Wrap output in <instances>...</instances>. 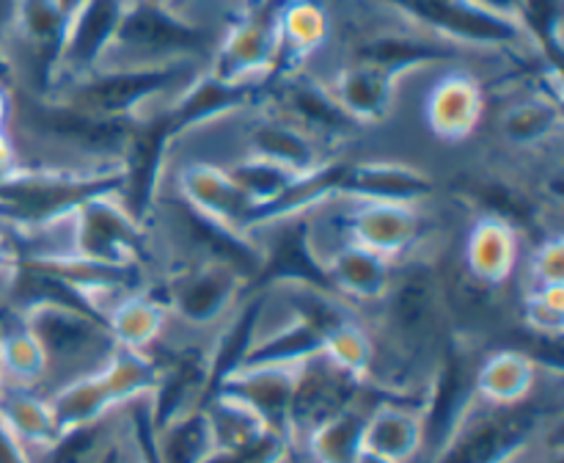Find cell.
I'll list each match as a JSON object with an SVG mask.
<instances>
[{"mask_svg":"<svg viewBox=\"0 0 564 463\" xmlns=\"http://www.w3.org/2000/svg\"><path fill=\"white\" fill-rule=\"evenodd\" d=\"M119 165H22L0 171V226L11 235H44L64 226L80 204L119 193Z\"/></svg>","mask_w":564,"mask_h":463,"instance_id":"6da1fadb","label":"cell"},{"mask_svg":"<svg viewBox=\"0 0 564 463\" xmlns=\"http://www.w3.org/2000/svg\"><path fill=\"white\" fill-rule=\"evenodd\" d=\"M375 314V336L383 334L391 351L402 362L416 364L424 353L435 356L444 347L446 323H449V287L438 262L430 254L416 251L394 262L391 284L380 298Z\"/></svg>","mask_w":564,"mask_h":463,"instance_id":"7a4b0ae2","label":"cell"},{"mask_svg":"<svg viewBox=\"0 0 564 463\" xmlns=\"http://www.w3.org/2000/svg\"><path fill=\"white\" fill-rule=\"evenodd\" d=\"M560 424V402H543L538 395L521 406H490L477 397L424 463H510Z\"/></svg>","mask_w":564,"mask_h":463,"instance_id":"3957f363","label":"cell"},{"mask_svg":"<svg viewBox=\"0 0 564 463\" xmlns=\"http://www.w3.org/2000/svg\"><path fill=\"white\" fill-rule=\"evenodd\" d=\"M215 44V33L202 22L182 17L180 9H165L149 0H127L102 66H158L174 61L204 64Z\"/></svg>","mask_w":564,"mask_h":463,"instance_id":"277c9868","label":"cell"},{"mask_svg":"<svg viewBox=\"0 0 564 463\" xmlns=\"http://www.w3.org/2000/svg\"><path fill=\"white\" fill-rule=\"evenodd\" d=\"M202 69L204 66L196 61L158 66H99L91 75L55 88L47 97L105 119H135L171 88L182 91Z\"/></svg>","mask_w":564,"mask_h":463,"instance_id":"5b68a950","label":"cell"},{"mask_svg":"<svg viewBox=\"0 0 564 463\" xmlns=\"http://www.w3.org/2000/svg\"><path fill=\"white\" fill-rule=\"evenodd\" d=\"M39 141L83 158V165H119L130 143L135 119H105L55 97L11 91V116Z\"/></svg>","mask_w":564,"mask_h":463,"instance_id":"8992f818","label":"cell"},{"mask_svg":"<svg viewBox=\"0 0 564 463\" xmlns=\"http://www.w3.org/2000/svg\"><path fill=\"white\" fill-rule=\"evenodd\" d=\"M17 317L42 347L47 358V378H55V386L102 369L119 347L102 317L69 303H33L17 312Z\"/></svg>","mask_w":564,"mask_h":463,"instance_id":"52a82bcc","label":"cell"},{"mask_svg":"<svg viewBox=\"0 0 564 463\" xmlns=\"http://www.w3.org/2000/svg\"><path fill=\"white\" fill-rule=\"evenodd\" d=\"M69 229L66 254L80 259L147 273L152 265V229L127 209L119 193H99L64 220Z\"/></svg>","mask_w":564,"mask_h":463,"instance_id":"ba28073f","label":"cell"},{"mask_svg":"<svg viewBox=\"0 0 564 463\" xmlns=\"http://www.w3.org/2000/svg\"><path fill=\"white\" fill-rule=\"evenodd\" d=\"M482 353L477 336L468 331H449L444 340L419 400L424 419V452L419 463L427 461L444 444L446 435L477 400V367Z\"/></svg>","mask_w":564,"mask_h":463,"instance_id":"9c48e42d","label":"cell"},{"mask_svg":"<svg viewBox=\"0 0 564 463\" xmlns=\"http://www.w3.org/2000/svg\"><path fill=\"white\" fill-rule=\"evenodd\" d=\"M380 3L405 17L416 31L455 44L457 50L527 53L534 47L518 22L494 14L474 0H380Z\"/></svg>","mask_w":564,"mask_h":463,"instance_id":"30bf717a","label":"cell"},{"mask_svg":"<svg viewBox=\"0 0 564 463\" xmlns=\"http://www.w3.org/2000/svg\"><path fill=\"white\" fill-rule=\"evenodd\" d=\"M169 317L185 329L215 331L248 298V281L235 268L209 259H182L163 279Z\"/></svg>","mask_w":564,"mask_h":463,"instance_id":"8fae6325","label":"cell"},{"mask_svg":"<svg viewBox=\"0 0 564 463\" xmlns=\"http://www.w3.org/2000/svg\"><path fill=\"white\" fill-rule=\"evenodd\" d=\"M281 0H246L215 44L207 69L229 83H270L279 69Z\"/></svg>","mask_w":564,"mask_h":463,"instance_id":"7c38bea8","label":"cell"},{"mask_svg":"<svg viewBox=\"0 0 564 463\" xmlns=\"http://www.w3.org/2000/svg\"><path fill=\"white\" fill-rule=\"evenodd\" d=\"M317 213V209H314ZM314 213L286 215V218L268 220L257 226L251 237L257 240L262 254V268L251 292H268L281 284H323L325 279L323 259H319L317 237H314Z\"/></svg>","mask_w":564,"mask_h":463,"instance_id":"4fadbf2b","label":"cell"},{"mask_svg":"<svg viewBox=\"0 0 564 463\" xmlns=\"http://www.w3.org/2000/svg\"><path fill=\"white\" fill-rule=\"evenodd\" d=\"M176 141L171 116L165 108L143 110L132 127L130 143L121 154V185L119 198L132 215L143 224H152V215L160 204V187L165 174V154Z\"/></svg>","mask_w":564,"mask_h":463,"instance_id":"5bb4252c","label":"cell"},{"mask_svg":"<svg viewBox=\"0 0 564 463\" xmlns=\"http://www.w3.org/2000/svg\"><path fill=\"white\" fill-rule=\"evenodd\" d=\"M268 97H273L275 114L284 116L303 132L323 143L325 149L341 147L361 136L364 127L341 108L328 83L306 75V72H290V75L273 77L268 86Z\"/></svg>","mask_w":564,"mask_h":463,"instance_id":"9a60e30c","label":"cell"},{"mask_svg":"<svg viewBox=\"0 0 564 463\" xmlns=\"http://www.w3.org/2000/svg\"><path fill=\"white\" fill-rule=\"evenodd\" d=\"M334 204L341 207L339 226L345 240L358 243L389 262H400L422 251V240L427 235L424 204L341 202V198H334Z\"/></svg>","mask_w":564,"mask_h":463,"instance_id":"2e32d148","label":"cell"},{"mask_svg":"<svg viewBox=\"0 0 564 463\" xmlns=\"http://www.w3.org/2000/svg\"><path fill=\"white\" fill-rule=\"evenodd\" d=\"M169 209V235L182 246V259H209L235 268L248 281V290L262 268V254L251 235L229 229L213 218L187 207L182 198L158 204Z\"/></svg>","mask_w":564,"mask_h":463,"instance_id":"e0dca14e","label":"cell"},{"mask_svg":"<svg viewBox=\"0 0 564 463\" xmlns=\"http://www.w3.org/2000/svg\"><path fill=\"white\" fill-rule=\"evenodd\" d=\"M158 364V384L149 395L147 408L152 428H163L165 422L180 413L204 406L213 391V358H209V342H182L169 347L165 356L149 351Z\"/></svg>","mask_w":564,"mask_h":463,"instance_id":"ac0fdd59","label":"cell"},{"mask_svg":"<svg viewBox=\"0 0 564 463\" xmlns=\"http://www.w3.org/2000/svg\"><path fill=\"white\" fill-rule=\"evenodd\" d=\"M124 9L127 0H83L80 6L69 11L50 91L72 80H80V77L91 75L94 69L102 66L116 31H119Z\"/></svg>","mask_w":564,"mask_h":463,"instance_id":"d6986e66","label":"cell"},{"mask_svg":"<svg viewBox=\"0 0 564 463\" xmlns=\"http://www.w3.org/2000/svg\"><path fill=\"white\" fill-rule=\"evenodd\" d=\"M364 380L352 378L350 373L336 367L323 353L308 362L297 364L295 395H292L290 411V435L292 441H303L317 424L336 417L345 408L364 402V391H369Z\"/></svg>","mask_w":564,"mask_h":463,"instance_id":"ffe728a7","label":"cell"},{"mask_svg":"<svg viewBox=\"0 0 564 463\" xmlns=\"http://www.w3.org/2000/svg\"><path fill=\"white\" fill-rule=\"evenodd\" d=\"M435 193L427 171L397 160H339L334 198L341 202L424 204Z\"/></svg>","mask_w":564,"mask_h":463,"instance_id":"44dd1931","label":"cell"},{"mask_svg":"<svg viewBox=\"0 0 564 463\" xmlns=\"http://www.w3.org/2000/svg\"><path fill=\"white\" fill-rule=\"evenodd\" d=\"M176 198H182L204 218L218 220L242 235H251L253 224H257V207L235 185L224 165L204 163V160L182 165L176 171Z\"/></svg>","mask_w":564,"mask_h":463,"instance_id":"7402d4cb","label":"cell"},{"mask_svg":"<svg viewBox=\"0 0 564 463\" xmlns=\"http://www.w3.org/2000/svg\"><path fill=\"white\" fill-rule=\"evenodd\" d=\"M270 83H229L215 77L213 72L204 66L176 97L165 105L171 116V127L174 136H185L193 127H202L207 121L220 119L235 110L251 108V105L262 103L268 97Z\"/></svg>","mask_w":564,"mask_h":463,"instance_id":"603a6c76","label":"cell"},{"mask_svg":"<svg viewBox=\"0 0 564 463\" xmlns=\"http://www.w3.org/2000/svg\"><path fill=\"white\" fill-rule=\"evenodd\" d=\"M523 251V232L494 215H474L463 243L466 279L482 290H501L516 276Z\"/></svg>","mask_w":564,"mask_h":463,"instance_id":"cb8c5ba5","label":"cell"},{"mask_svg":"<svg viewBox=\"0 0 564 463\" xmlns=\"http://www.w3.org/2000/svg\"><path fill=\"white\" fill-rule=\"evenodd\" d=\"M485 116V86L474 72L449 69L424 99V119L435 138L463 143L477 132Z\"/></svg>","mask_w":564,"mask_h":463,"instance_id":"d4e9b609","label":"cell"},{"mask_svg":"<svg viewBox=\"0 0 564 463\" xmlns=\"http://www.w3.org/2000/svg\"><path fill=\"white\" fill-rule=\"evenodd\" d=\"M295 380L297 367H240L226 375L213 391H224V395L235 397L273 433L290 435Z\"/></svg>","mask_w":564,"mask_h":463,"instance_id":"484cf974","label":"cell"},{"mask_svg":"<svg viewBox=\"0 0 564 463\" xmlns=\"http://www.w3.org/2000/svg\"><path fill=\"white\" fill-rule=\"evenodd\" d=\"M457 196L474 215H494L527 232L543 226L545 202L543 196L523 187L521 182L499 174V171H482V174H463L457 180Z\"/></svg>","mask_w":564,"mask_h":463,"instance_id":"4316f807","label":"cell"},{"mask_svg":"<svg viewBox=\"0 0 564 463\" xmlns=\"http://www.w3.org/2000/svg\"><path fill=\"white\" fill-rule=\"evenodd\" d=\"M457 58H460V50L455 44L441 42L416 28L413 31H378L356 42L350 53V61L380 66L400 77L424 69V66L452 64Z\"/></svg>","mask_w":564,"mask_h":463,"instance_id":"83f0119b","label":"cell"},{"mask_svg":"<svg viewBox=\"0 0 564 463\" xmlns=\"http://www.w3.org/2000/svg\"><path fill=\"white\" fill-rule=\"evenodd\" d=\"M319 259L330 290L339 292L352 306H375L386 295L394 273V262L345 237L328 251H319Z\"/></svg>","mask_w":564,"mask_h":463,"instance_id":"f1b7e54d","label":"cell"},{"mask_svg":"<svg viewBox=\"0 0 564 463\" xmlns=\"http://www.w3.org/2000/svg\"><path fill=\"white\" fill-rule=\"evenodd\" d=\"M246 154L279 163L295 174H312L323 169L330 158H336V154H328L323 143L314 141L308 132H303L275 110H264L251 121L246 132Z\"/></svg>","mask_w":564,"mask_h":463,"instance_id":"f546056e","label":"cell"},{"mask_svg":"<svg viewBox=\"0 0 564 463\" xmlns=\"http://www.w3.org/2000/svg\"><path fill=\"white\" fill-rule=\"evenodd\" d=\"M364 450L394 463H419L424 452V419L419 400L383 397L375 402L364 424Z\"/></svg>","mask_w":564,"mask_h":463,"instance_id":"4dcf8cb0","label":"cell"},{"mask_svg":"<svg viewBox=\"0 0 564 463\" xmlns=\"http://www.w3.org/2000/svg\"><path fill=\"white\" fill-rule=\"evenodd\" d=\"M66 20H69V11L61 6V0H14L9 33H14L17 42L25 44L36 58L39 77H42V88L36 91L39 97L50 94V86H53Z\"/></svg>","mask_w":564,"mask_h":463,"instance_id":"1f68e13d","label":"cell"},{"mask_svg":"<svg viewBox=\"0 0 564 463\" xmlns=\"http://www.w3.org/2000/svg\"><path fill=\"white\" fill-rule=\"evenodd\" d=\"M400 80L402 77L394 75V72L350 61V64L336 72L328 86L341 103V108L367 130V127L383 125L389 119L391 110H394Z\"/></svg>","mask_w":564,"mask_h":463,"instance_id":"d6a6232c","label":"cell"},{"mask_svg":"<svg viewBox=\"0 0 564 463\" xmlns=\"http://www.w3.org/2000/svg\"><path fill=\"white\" fill-rule=\"evenodd\" d=\"M543 364L521 347L485 351L477 367V397L490 406H521L540 391Z\"/></svg>","mask_w":564,"mask_h":463,"instance_id":"836d02e7","label":"cell"},{"mask_svg":"<svg viewBox=\"0 0 564 463\" xmlns=\"http://www.w3.org/2000/svg\"><path fill=\"white\" fill-rule=\"evenodd\" d=\"M330 36V17L317 0H281L279 6V69L275 77L301 72Z\"/></svg>","mask_w":564,"mask_h":463,"instance_id":"e575fe53","label":"cell"},{"mask_svg":"<svg viewBox=\"0 0 564 463\" xmlns=\"http://www.w3.org/2000/svg\"><path fill=\"white\" fill-rule=\"evenodd\" d=\"M169 323L171 317L165 301L147 287L124 292L105 312V325L113 334L116 345L141 353L154 351V345L165 336Z\"/></svg>","mask_w":564,"mask_h":463,"instance_id":"d590c367","label":"cell"},{"mask_svg":"<svg viewBox=\"0 0 564 463\" xmlns=\"http://www.w3.org/2000/svg\"><path fill=\"white\" fill-rule=\"evenodd\" d=\"M0 428L28 452L31 461L39 452L47 450L58 435L47 395L39 389L3 384V380H0Z\"/></svg>","mask_w":564,"mask_h":463,"instance_id":"8d00e7d4","label":"cell"},{"mask_svg":"<svg viewBox=\"0 0 564 463\" xmlns=\"http://www.w3.org/2000/svg\"><path fill=\"white\" fill-rule=\"evenodd\" d=\"M564 127L562 99L551 91H532L512 99L499 116V132L512 149L532 152L549 147Z\"/></svg>","mask_w":564,"mask_h":463,"instance_id":"74e56055","label":"cell"},{"mask_svg":"<svg viewBox=\"0 0 564 463\" xmlns=\"http://www.w3.org/2000/svg\"><path fill=\"white\" fill-rule=\"evenodd\" d=\"M268 298L284 306L286 317L301 320L308 329L317 331L323 342L330 331L345 325L347 320L361 317V312L350 301L323 284H281L268 290Z\"/></svg>","mask_w":564,"mask_h":463,"instance_id":"f35d334b","label":"cell"},{"mask_svg":"<svg viewBox=\"0 0 564 463\" xmlns=\"http://www.w3.org/2000/svg\"><path fill=\"white\" fill-rule=\"evenodd\" d=\"M319 353H323V336L301 320L286 317L281 325H268L262 320L259 336L240 367H297Z\"/></svg>","mask_w":564,"mask_h":463,"instance_id":"ab89813d","label":"cell"},{"mask_svg":"<svg viewBox=\"0 0 564 463\" xmlns=\"http://www.w3.org/2000/svg\"><path fill=\"white\" fill-rule=\"evenodd\" d=\"M0 380L22 389H39L47 380V358L17 314L0 306Z\"/></svg>","mask_w":564,"mask_h":463,"instance_id":"60d3db41","label":"cell"},{"mask_svg":"<svg viewBox=\"0 0 564 463\" xmlns=\"http://www.w3.org/2000/svg\"><path fill=\"white\" fill-rule=\"evenodd\" d=\"M47 400L50 408H53L55 428L58 430L77 428V424L94 422V419H102L108 413L119 411L102 369L55 386L47 395Z\"/></svg>","mask_w":564,"mask_h":463,"instance_id":"b9f144b4","label":"cell"},{"mask_svg":"<svg viewBox=\"0 0 564 463\" xmlns=\"http://www.w3.org/2000/svg\"><path fill=\"white\" fill-rule=\"evenodd\" d=\"M369 408L364 402L345 408L336 417L325 419L303 439L308 457L314 463H356L358 452L364 450V424H367Z\"/></svg>","mask_w":564,"mask_h":463,"instance_id":"7bdbcfd3","label":"cell"},{"mask_svg":"<svg viewBox=\"0 0 564 463\" xmlns=\"http://www.w3.org/2000/svg\"><path fill=\"white\" fill-rule=\"evenodd\" d=\"M226 171H229V176L235 180V185L240 187V191L251 198L253 207H257V224L262 220L264 213H270V209L301 182L303 176L284 169V165L270 163V160L251 158V154H242L240 160L226 165Z\"/></svg>","mask_w":564,"mask_h":463,"instance_id":"ee69618b","label":"cell"},{"mask_svg":"<svg viewBox=\"0 0 564 463\" xmlns=\"http://www.w3.org/2000/svg\"><path fill=\"white\" fill-rule=\"evenodd\" d=\"M152 430L160 463H202L215 450L213 430L202 406Z\"/></svg>","mask_w":564,"mask_h":463,"instance_id":"f6af8a7d","label":"cell"},{"mask_svg":"<svg viewBox=\"0 0 564 463\" xmlns=\"http://www.w3.org/2000/svg\"><path fill=\"white\" fill-rule=\"evenodd\" d=\"M323 356L369 386L378 367V336L372 334L369 323H364V317L347 320L345 325L325 336Z\"/></svg>","mask_w":564,"mask_h":463,"instance_id":"bcb514c9","label":"cell"},{"mask_svg":"<svg viewBox=\"0 0 564 463\" xmlns=\"http://www.w3.org/2000/svg\"><path fill=\"white\" fill-rule=\"evenodd\" d=\"M202 408L204 413H207L209 430H213L215 450H218V446L246 444L248 439H253V435L268 430L246 406H242V402L224 395V391H213V395L204 400Z\"/></svg>","mask_w":564,"mask_h":463,"instance_id":"7dc6e473","label":"cell"},{"mask_svg":"<svg viewBox=\"0 0 564 463\" xmlns=\"http://www.w3.org/2000/svg\"><path fill=\"white\" fill-rule=\"evenodd\" d=\"M521 325L543 342H560L564 331V284L529 287L523 292Z\"/></svg>","mask_w":564,"mask_h":463,"instance_id":"c3c4849f","label":"cell"},{"mask_svg":"<svg viewBox=\"0 0 564 463\" xmlns=\"http://www.w3.org/2000/svg\"><path fill=\"white\" fill-rule=\"evenodd\" d=\"M292 450H295V441L290 435L264 430L248 439L246 444L218 446L202 463H290Z\"/></svg>","mask_w":564,"mask_h":463,"instance_id":"681fc988","label":"cell"},{"mask_svg":"<svg viewBox=\"0 0 564 463\" xmlns=\"http://www.w3.org/2000/svg\"><path fill=\"white\" fill-rule=\"evenodd\" d=\"M529 287L564 284V237L560 232H545L529 257Z\"/></svg>","mask_w":564,"mask_h":463,"instance_id":"f907efd6","label":"cell"},{"mask_svg":"<svg viewBox=\"0 0 564 463\" xmlns=\"http://www.w3.org/2000/svg\"><path fill=\"white\" fill-rule=\"evenodd\" d=\"M20 257H22V251H20V246H17L14 235L0 226V281L11 273V268H14L17 259Z\"/></svg>","mask_w":564,"mask_h":463,"instance_id":"816d5d0a","label":"cell"},{"mask_svg":"<svg viewBox=\"0 0 564 463\" xmlns=\"http://www.w3.org/2000/svg\"><path fill=\"white\" fill-rule=\"evenodd\" d=\"M0 463H33L28 452L0 428Z\"/></svg>","mask_w":564,"mask_h":463,"instance_id":"f5cc1de1","label":"cell"},{"mask_svg":"<svg viewBox=\"0 0 564 463\" xmlns=\"http://www.w3.org/2000/svg\"><path fill=\"white\" fill-rule=\"evenodd\" d=\"M474 3H479V6H482V9L494 11V14L507 17V20L516 22L518 9H521L523 0H474Z\"/></svg>","mask_w":564,"mask_h":463,"instance_id":"db71d44e","label":"cell"},{"mask_svg":"<svg viewBox=\"0 0 564 463\" xmlns=\"http://www.w3.org/2000/svg\"><path fill=\"white\" fill-rule=\"evenodd\" d=\"M14 141L9 136V127H0V171L14 165Z\"/></svg>","mask_w":564,"mask_h":463,"instance_id":"11a10c76","label":"cell"},{"mask_svg":"<svg viewBox=\"0 0 564 463\" xmlns=\"http://www.w3.org/2000/svg\"><path fill=\"white\" fill-rule=\"evenodd\" d=\"M11 80H14V64H11L9 53L3 47V36H0V83L11 86Z\"/></svg>","mask_w":564,"mask_h":463,"instance_id":"9f6ffc18","label":"cell"},{"mask_svg":"<svg viewBox=\"0 0 564 463\" xmlns=\"http://www.w3.org/2000/svg\"><path fill=\"white\" fill-rule=\"evenodd\" d=\"M11 11H14V0H0V36H6V33H9Z\"/></svg>","mask_w":564,"mask_h":463,"instance_id":"6f0895ef","label":"cell"},{"mask_svg":"<svg viewBox=\"0 0 564 463\" xmlns=\"http://www.w3.org/2000/svg\"><path fill=\"white\" fill-rule=\"evenodd\" d=\"M356 463H394V461H389V457L378 455V452H372V450H361L358 452Z\"/></svg>","mask_w":564,"mask_h":463,"instance_id":"680465c9","label":"cell"},{"mask_svg":"<svg viewBox=\"0 0 564 463\" xmlns=\"http://www.w3.org/2000/svg\"><path fill=\"white\" fill-rule=\"evenodd\" d=\"M149 3L165 6V9H176V6H180V0H149Z\"/></svg>","mask_w":564,"mask_h":463,"instance_id":"91938a15","label":"cell"},{"mask_svg":"<svg viewBox=\"0 0 564 463\" xmlns=\"http://www.w3.org/2000/svg\"><path fill=\"white\" fill-rule=\"evenodd\" d=\"M80 3H83V0H61V6H64L66 11H72V9H75V6H80Z\"/></svg>","mask_w":564,"mask_h":463,"instance_id":"94428289","label":"cell"}]
</instances>
